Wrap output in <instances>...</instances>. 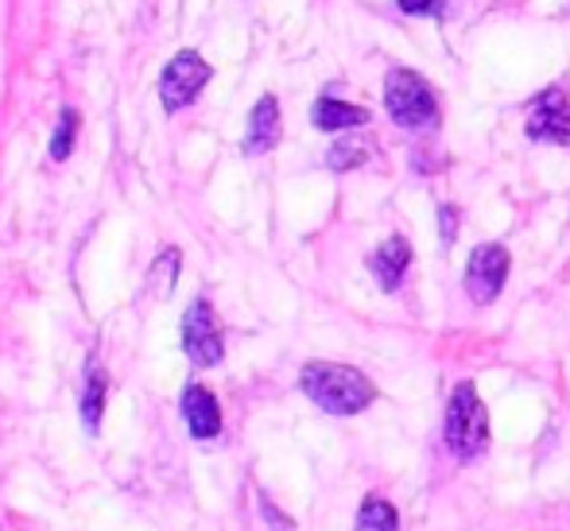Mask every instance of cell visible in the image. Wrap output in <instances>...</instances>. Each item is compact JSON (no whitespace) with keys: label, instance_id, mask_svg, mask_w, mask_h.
<instances>
[{"label":"cell","instance_id":"11","mask_svg":"<svg viewBox=\"0 0 570 531\" xmlns=\"http://www.w3.org/2000/svg\"><path fill=\"white\" fill-rule=\"evenodd\" d=\"M311 120H315L318 132H350V128L368 125V109L350 106V101L338 98H318L315 109H311Z\"/></svg>","mask_w":570,"mask_h":531},{"label":"cell","instance_id":"5","mask_svg":"<svg viewBox=\"0 0 570 531\" xmlns=\"http://www.w3.org/2000/svg\"><path fill=\"white\" fill-rule=\"evenodd\" d=\"M512 272V256L504 245H478L470 253V264H465V295L473 303H493L501 295L504 279Z\"/></svg>","mask_w":570,"mask_h":531},{"label":"cell","instance_id":"13","mask_svg":"<svg viewBox=\"0 0 570 531\" xmlns=\"http://www.w3.org/2000/svg\"><path fill=\"white\" fill-rule=\"evenodd\" d=\"M353 531H400V517L384 496H365L357 509V524Z\"/></svg>","mask_w":570,"mask_h":531},{"label":"cell","instance_id":"3","mask_svg":"<svg viewBox=\"0 0 570 531\" xmlns=\"http://www.w3.org/2000/svg\"><path fill=\"white\" fill-rule=\"evenodd\" d=\"M446 446L462 462L481 458L489 446V412L470 381L454 384L451 404H446Z\"/></svg>","mask_w":570,"mask_h":531},{"label":"cell","instance_id":"2","mask_svg":"<svg viewBox=\"0 0 570 531\" xmlns=\"http://www.w3.org/2000/svg\"><path fill=\"white\" fill-rule=\"evenodd\" d=\"M384 109L407 132H420V128H435L439 125V98L431 90V82L415 70H389L384 78Z\"/></svg>","mask_w":570,"mask_h":531},{"label":"cell","instance_id":"4","mask_svg":"<svg viewBox=\"0 0 570 531\" xmlns=\"http://www.w3.org/2000/svg\"><path fill=\"white\" fill-rule=\"evenodd\" d=\"M210 82V62L198 51H179L171 62L164 67V78H159V101H164L167 112L190 106V101L203 94V86Z\"/></svg>","mask_w":570,"mask_h":531},{"label":"cell","instance_id":"15","mask_svg":"<svg viewBox=\"0 0 570 531\" xmlns=\"http://www.w3.org/2000/svg\"><path fill=\"white\" fill-rule=\"evenodd\" d=\"M75 128H78V112L62 109L59 112V128H55V136H51V159H55V164H62V159L70 156V148H75Z\"/></svg>","mask_w":570,"mask_h":531},{"label":"cell","instance_id":"6","mask_svg":"<svg viewBox=\"0 0 570 531\" xmlns=\"http://www.w3.org/2000/svg\"><path fill=\"white\" fill-rule=\"evenodd\" d=\"M183 350L198 368H210L222 361V330L218 315L206 299H195L183 315Z\"/></svg>","mask_w":570,"mask_h":531},{"label":"cell","instance_id":"14","mask_svg":"<svg viewBox=\"0 0 570 531\" xmlns=\"http://www.w3.org/2000/svg\"><path fill=\"white\" fill-rule=\"evenodd\" d=\"M368 159V144L361 140L357 132H350L345 140H338L331 148V156H326V164L334 167V171H350V167H361Z\"/></svg>","mask_w":570,"mask_h":531},{"label":"cell","instance_id":"17","mask_svg":"<svg viewBox=\"0 0 570 531\" xmlns=\"http://www.w3.org/2000/svg\"><path fill=\"white\" fill-rule=\"evenodd\" d=\"M396 4L404 16H435V12H443L446 0H396Z\"/></svg>","mask_w":570,"mask_h":531},{"label":"cell","instance_id":"19","mask_svg":"<svg viewBox=\"0 0 570 531\" xmlns=\"http://www.w3.org/2000/svg\"><path fill=\"white\" fill-rule=\"evenodd\" d=\"M261 509H264V517H268V524H276L279 531H295V524L287 517H279L276 512V504L268 501V496H261Z\"/></svg>","mask_w":570,"mask_h":531},{"label":"cell","instance_id":"1","mask_svg":"<svg viewBox=\"0 0 570 531\" xmlns=\"http://www.w3.org/2000/svg\"><path fill=\"white\" fill-rule=\"evenodd\" d=\"M299 384L331 415H357L376 400V384L361 368L334 365V361H311L299 373Z\"/></svg>","mask_w":570,"mask_h":531},{"label":"cell","instance_id":"16","mask_svg":"<svg viewBox=\"0 0 570 531\" xmlns=\"http://www.w3.org/2000/svg\"><path fill=\"white\" fill-rule=\"evenodd\" d=\"M179 268H183V253H179V248H164V253H159V260L151 264V279H156L159 295L171 292V284L179 279Z\"/></svg>","mask_w":570,"mask_h":531},{"label":"cell","instance_id":"10","mask_svg":"<svg viewBox=\"0 0 570 531\" xmlns=\"http://www.w3.org/2000/svg\"><path fill=\"white\" fill-rule=\"evenodd\" d=\"M279 144V101L272 98H261L248 112V132H245V151L248 156H264Z\"/></svg>","mask_w":570,"mask_h":531},{"label":"cell","instance_id":"7","mask_svg":"<svg viewBox=\"0 0 570 531\" xmlns=\"http://www.w3.org/2000/svg\"><path fill=\"white\" fill-rule=\"evenodd\" d=\"M528 136L540 144H570V94L563 86L535 94L528 109Z\"/></svg>","mask_w":570,"mask_h":531},{"label":"cell","instance_id":"8","mask_svg":"<svg viewBox=\"0 0 570 531\" xmlns=\"http://www.w3.org/2000/svg\"><path fill=\"white\" fill-rule=\"evenodd\" d=\"M407 268H412V245L404 237H389L373 256H368V272L381 284V292H400Z\"/></svg>","mask_w":570,"mask_h":531},{"label":"cell","instance_id":"9","mask_svg":"<svg viewBox=\"0 0 570 531\" xmlns=\"http://www.w3.org/2000/svg\"><path fill=\"white\" fill-rule=\"evenodd\" d=\"M183 420H187L195 439H218L222 407H218V400H214V392L203 389V384H190V389L183 392Z\"/></svg>","mask_w":570,"mask_h":531},{"label":"cell","instance_id":"18","mask_svg":"<svg viewBox=\"0 0 570 531\" xmlns=\"http://www.w3.org/2000/svg\"><path fill=\"white\" fill-rule=\"evenodd\" d=\"M439 233H443V245H454V233H458L454 206H443V210H439Z\"/></svg>","mask_w":570,"mask_h":531},{"label":"cell","instance_id":"12","mask_svg":"<svg viewBox=\"0 0 570 531\" xmlns=\"http://www.w3.org/2000/svg\"><path fill=\"white\" fill-rule=\"evenodd\" d=\"M106 396H109V373L94 361L90 373H86V389H82V423L86 431H98L101 412H106Z\"/></svg>","mask_w":570,"mask_h":531}]
</instances>
